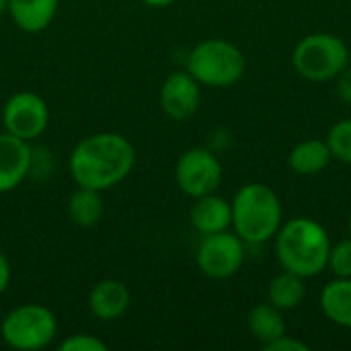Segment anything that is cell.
Returning <instances> with one entry per match:
<instances>
[{
    "label": "cell",
    "instance_id": "obj_1",
    "mask_svg": "<svg viewBox=\"0 0 351 351\" xmlns=\"http://www.w3.org/2000/svg\"><path fill=\"white\" fill-rule=\"evenodd\" d=\"M136 148L117 132H99L82 138L70 152L68 169L76 187L107 191L134 171Z\"/></svg>",
    "mask_w": 351,
    "mask_h": 351
},
{
    "label": "cell",
    "instance_id": "obj_2",
    "mask_svg": "<svg viewBox=\"0 0 351 351\" xmlns=\"http://www.w3.org/2000/svg\"><path fill=\"white\" fill-rule=\"evenodd\" d=\"M329 251V232L313 218H292L276 234V255L282 269L304 280L327 269Z\"/></svg>",
    "mask_w": 351,
    "mask_h": 351
},
{
    "label": "cell",
    "instance_id": "obj_3",
    "mask_svg": "<svg viewBox=\"0 0 351 351\" xmlns=\"http://www.w3.org/2000/svg\"><path fill=\"white\" fill-rule=\"evenodd\" d=\"M232 208V228L245 241V245H265L276 239L280 226L284 224V208L278 193L265 183L243 185Z\"/></svg>",
    "mask_w": 351,
    "mask_h": 351
},
{
    "label": "cell",
    "instance_id": "obj_4",
    "mask_svg": "<svg viewBox=\"0 0 351 351\" xmlns=\"http://www.w3.org/2000/svg\"><path fill=\"white\" fill-rule=\"evenodd\" d=\"M245 70V53L228 39H204L187 56V72L204 86H232L243 78Z\"/></svg>",
    "mask_w": 351,
    "mask_h": 351
},
{
    "label": "cell",
    "instance_id": "obj_5",
    "mask_svg": "<svg viewBox=\"0 0 351 351\" xmlns=\"http://www.w3.org/2000/svg\"><path fill=\"white\" fill-rule=\"evenodd\" d=\"M292 66L304 80L329 82L350 66V47L335 33H311L296 43Z\"/></svg>",
    "mask_w": 351,
    "mask_h": 351
},
{
    "label": "cell",
    "instance_id": "obj_6",
    "mask_svg": "<svg viewBox=\"0 0 351 351\" xmlns=\"http://www.w3.org/2000/svg\"><path fill=\"white\" fill-rule=\"evenodd\" d=\"M58 335V319L43 304H21L4 315L0 323L2 341L16 351L45 350Z\"/></svg>",
    "mask_w": 351,
    "mask_h": 351
},
{
    "label": "cell",
    "instance_id": "obj_7",
    "mask_svg": "<svg viewBox=\"0 0 351 351\" xmlns=\"http://www.w3.org/2000/svg\"><path fill=\"white\" fill-rule=\"evenodd\" d=\"M195 261L199 271L212 280L232 278L245 261V241L237 232L206 234L197 247Z\"/></svg>",
    "mask_w": 351,
    "mask_h": 351
},
{
    "label": "cell",
    "instance_id": "obj_8",
    "mask_svg": "<svg viewBox=\"0 0 351 351\" xmlns=\"http://www.w3.org/2000/svg\"><path fill=\"white\" fill-rule=\"evenodd\" d=\"M175 181L177 187L193 199L216 193L222 183V165L212 150L189 148L177 160Z\"/></svg>",
    "mask_w": 351,
    "mask_h": 351
},
{
    "label": "cell",
    "instance_id": "obj_9",
    "mask_svg": "<svg viewBox=\"0 0 351 351\" xmlns=\"http://www.w3.org/2000/svg\"><path fill=\"white\" fill-rule=\"evenodd\" d=\"M2 123H4V132L21 140L33 142L49 125V107L35 93H29V90L14 93L4 103Z\"/></svg>",
    "mask_w": 351,
    "mask_h": 351
},
{
    "label": "cell",
    "instance_id": "obj_10",
    "mask_svg": "<svg viewBox=\"0 0 351 351\" xmlns=\"http://www.w3.org/2000/svg\"><path fill=\"white\" fill-rule=\"evenodd\" d=\"M202 84L185 70L173 72L160 86V107L173 121H185L195 115L202 101Z\"/></svg>",
    "mask_w": 351,
    "mask_h": 351
},
{
    "label": "cell",
    "instance_id": "obj_11",
    "mask_svg": "<svg viewBox=\"0 0 351 351\" xmlns=\"http://www.w3.org/2000/svg\"><path fill=\"white\" fill-rule=\"evenodd\" d=\"M33 148L31 142L21 140L8 132L0 134V193L16 189L31 173Z\"/></svg>",
    "mask_w": 351,
    "mask_h": 351
},
{
    "label": "cell",
    "instance_id": "obj_12",
    "mask_svg": "<svg viewBox=\"0 0 351 351\" xmlns=\"http://www.w3.org/2000/svg\"><path fill=\"white\" fill-rule=\"evenodd\" d=\"M130 302H132V294L128 286L113 278L101 280L99 284L93 286L88 294V311L95 319L103 323H111L123 317L130 308Z\"/></svg>",
    "mask_w": 351,
    "mask_h": 351
},
{
    "label": "cell",
    "instance_id": "obj_13",
    "mask_svg": "<svg viewBox=\"0 0 351 351\" xmlns=\"http://www.w3.org/2000/svg\"><path fill=\"white\" fill-rule=\"evenodd\" d=\"M191 226L202 234H214L228 230L232 226V208L230 202L216 193H208L202 197H195V204L189 212Z\"/></svg>",
    "mask_w": 351,
    "mask_h": 351
},
{
    "label": "cell",
    "instance_id": "obj_14",
    "mask_svg": "<svg viewBox=\"0 0 351 351\" xmlns=\"http://www.w3.org/2000/svg\"><path fill=\"white\" fill-rule=\"evenodd\" d=\"M60 0H8L12 23L25 33H41L58 12Z\"/></svg>",
    "mask_w": 351,
    "mask_h": 351
},
{
    "label": "cell",
    "instance_id": "obj_15",
    "mask_svg": "<svg viewBox=\"0 0 351 351\" xmlns=\"http://www.w3.org/2000/svg\"><path fill=\"white\" fill-rule=\"evenodd\" d=\"M331 160H333V154L329 150L327 140H319V138H311V140L296 144L288 156L290 169L302 177L319 175L321 171L329 167Z\"/></svg>",
    "mask_w": 351,
    "mask_h": 351
},
{
    "label": "cell",
    "instance_id": "obj_16",
    "mask_svg": "<svg viewBox=\"0 0 351 351\" xmlns=\"http://www.w3.org/2000/svg\"><path fill=\"white\" fill-rule=\"evenodd\" d=\"M321 308L331 323L351 329V278H335L323 288Z\"/></svg>",
    "mask_w": 351,
    "mask_h": 351
},
{
    "label": "cell",
    "instance_id": "obj_17",
    "mask_svg": "<svg viewBox=\"0 0 351 351\" xmlns=\"http://www.w3.org/2000/svg\"><path fill=\"white\" fill-rule=\"evenodd\" d=\"M247 325L251 335L263 343V348L271 341H276L278 337L286 335L288 327H286V319L282 315V311L278 306H274L271 302H263L251 308L249 317H247Z\"/></svg>",
    "mask_w": 351,
    "mask_h": 351
},
{
    "label": "cell",
    "instance_id": "obj_18",
    "mask_svg": "<svg viewBox=\"0 0 351 351\" xmlns=\"http://www.w3.org/2000/svg\"><path fill=\"white\" fill-rule=\"evenodd\" d=\"M304 282H306L304 278L284 269L282 274H278L269 282V286H267V302L278 306L282 313L298 308L302 304L304 296H306Z\"/></svg>",
    "mask_w": 351,
    "mask_h": 351
},
{
    "label": "cell",
    "instance_id": "obj_19",
    "mask_svg": "<svg viewBox=\"0 0 351 351\" xmlns=\"http://www.w3.org/2000/svg\"><path fill=\"white\" fill-rule=\"evenodd\" d=\"M68 216L80 228L95 226L103 216V197L101 191L78 187L68 199Z\"/></svg>",
    "mask_w": 351,
    "mask_h": 351
},
{
    "label": "cell",
    "instance_id": "obj_20",
    "mask_svg": "<svg viewBox=\"0 0 351 351\" xmlns=\"http://www.w3.org/2000/svg\"><path fill=\"white\" fill-rule=\"evenodd\" d=\"M327 144L333 158H337L343 165H351V117L337 121L329 130Z\"/></svg>",
    "mask_w": 351,
    "mask_h": 351
},
{
    "label": "cell",
    "instance_id": "obj_21",
    "mask_svg": "<svg viewBox=\"0 0 351 351\" xmlns=\"http://www.w3.org/2000/svg\"><path fill=\"white\" fill-rule=\"evenodd\" d=\"M327 269L335 278H351V237L339 241L337 245H331Z\"/></svg>",
    "mask_w": 351,
    "mask_h": 351
},
{
    "label": "cell",
    "instance_id": "obj_22",
    "mask_svg": "<svg viewBox=\"0 0 351 351\" xmlns=\"http://www.w3.org/2000/svg\"><path fill=\"white\" fill-rule=\"evenodd\" d=\"M60 351H109V346L105 341H101L99 337L90 335V333H74L70 337H66L60 346Z\"/></svg>",
    "mask_w": 351,
    "mask_h": 351
},
{
    "label": "cell",
    "instance_id": "obj_23",
    "mask_svg": "<svg viewBox=\"0 0 351 351\" xmlns=\"http://www.w3.org/2000/svg\"><path fill=\"white\" fill-rule=\"evenodd\" d=\"M265 350L267 351H308L311 348H308L304 341H300V339H296V337H290V335L286 333V335L278 337L276 341L267 343V346H265Z\"/></svg>",
    "mask_w": 351,
    "mask_h": 351
},
{
    "label": "cell",
    "instance_id": "obj_24",
    "mask_svg": "<svg viewBox=\"0 0 351 351\" xmlns=\"http://www.w3.org/2000/svg\"><path fill=\"white\" fill-rule=\"evenodd\" d=\"M335 86H337L339 99L351 107V64L346 70H341V74L335 78Z\"/></svg>",
    "mask_w": 351,
    "mask_h": 351
},
{
    "label": "cell",
    "instance_id": "obj_25",
    "mask_svg": "<svg viewBox=\"0 0 351 351\" xmlns=\"http://www.w3.org/2000/svg\"><path fill=\"white\" fill-rule=\"evenodd\" d=\"M8 284H10V263H8L6 255L0 253V296L6 292Z\"/></svg>",
    "mask_w": 351,
    "mask_h": 351
},
{
    "label": "cell",
    "instance_id": "obj_26",
    "mask_svg": "<svg viewBox=\"0 0 351 351\" xmlns=\"http://www.w3.org/2000/svg\"><path fill=\"white\" fill-rule=\"evenodd\" d=\"M142 2L148 4V6H152V8H165V6L173 4L175 0H142Z\"/></svg>",
    "mask_w": 351,
    "mask_h": 351
},
{
    "label": "cell",
    "instance_id": "obj_27",
    "mask_svg": "<svg viewBox=\"0 0 351 351\" xmlns=\"http://www.w3.org/2000/svg\"><path fill=\"white\" fill-rule=\"evenodd\" d=\"M8 10V0H0V16Z\"/></svg>",
    "mask_w": 351,
    "mask_h": 351
},
{
    "label": "cell",
    "instance_id": "obj_28",
    "mask_svg": "<svg viewBox=\"0 0 351 351\" xmlns=\"http://www.w3.org/2000/svg\"><path fill=\"white\" fill-rule=\"evenodd\" d=\"M348 226H350V237H351V212H350V218H348Z\"/></svg>",
    "mask_w": 351,
    "mask_h": 351
},
{
    "label": "cell",
    "instance_id": "obj_29",
    "mask_svg": "<svg viewBox=\"0 0 351 351\" xmlns=\"http://www.w3.org/2000/svg\"><path fill=\"white\" fill-rule=\"evenodd\" d=\"M350 2H351V0H350Z\"/></svg>",
    "mask_w": 351,
    "mask_h": 351
}]
</instances>
